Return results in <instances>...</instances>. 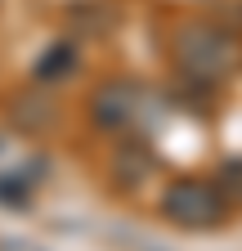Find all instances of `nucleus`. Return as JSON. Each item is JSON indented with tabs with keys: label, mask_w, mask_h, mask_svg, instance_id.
Returning <instances> with one entry per match:
<instances>
[{
	"label": "nucleus",
	"mask_w": 242,
	"mask_h": 251,
	"mask_svg": "<svg viewBox=\"0 0 242 251\" xmlns=\"http://www.w3.org/2000/svg\"><path fill=\"white\" fill-rule=\"evenodd\" d=\"M229 202L211 179H175L162 193V215L179 229H216Z\"/></svg>",
	"instance_id": "obj_2"
},
{
	"label": "nucleus",
	"mask_w": 242,
	"mask_h": 251,
	"mask_svg": "<svg viewBox=\"0 0 242 251\" xmlns=\"http://www.w3.org/2000/svg\"><path fill=\"white\" fill-rule=\"evenodd\" d=\"M72 63H76V54H72L68 45H54V50L41 58L36 76H41V81H58V76H68V72H72Z\"/></svg>",
	"instance_id": "obj_4"
},
{
	"label": "nucleus",
	"mask_w": 242,
	"mask_h": 251,
	"mask_svg": "<svg viewBox=\"0 0 242 251\" xmlns=\"http://www.w3.org/2000/svg\"><path fill=\"white\" fill-rule=\"evenodd\" d=\"M90 112H95V121L103 126V130H117L126 135L130 126L144 117V90L135 81H108L95 90V99H90Z\"/></svg>",
	"instance_id": "obj_3"
},
{
	"label": "nucleus",
	"mask_w": 242,
	"mask_h": 251,
	"mask_svg": "<svg viewBox=\"0 0 242 251\" xmlns=\"http://www.w3.org/2000/svg\"><path fill=\"white\" fill-rule=\"evenodd\" d=\"M170 58H175V68L184 72L193 85H224L242 68V45L233 36H224L220 27L193 23V27H184L175 36Z\"/></svg>",
	"instance_id": "obj_1"
}]
</instances>
